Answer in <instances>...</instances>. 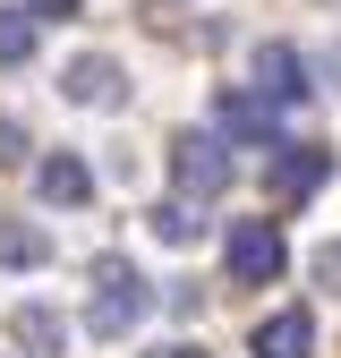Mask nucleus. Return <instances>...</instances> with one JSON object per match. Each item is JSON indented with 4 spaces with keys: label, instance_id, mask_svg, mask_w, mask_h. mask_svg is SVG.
Instances as JSON below:
<instances>
[{
    "label": "nucleus",
    "instance_id": "nucleus-1",
    "mask_svg": "<svg viewBox=\"0 0 341 358\" xmlns=\"http://www.w3.org/2000/svg\"><path fill=\"white\" fill-rule=\"evenodd\" d=\"M145 307H154V290H145V273L128 256H94V299H85V333L94 341H119V333H137L145 324Z\"/></svg>",
    "mask_w": 341,
    "mask_h": 358
},
{
    "label": "nucleus",
    "instance_id": "nucleus-2",
    "mask_svg": "<svg viewBox=\"0 0 341 358\" xmlns=\"http://www.w3.org/2000/svg\"><path fill=\"white\" fill-rule=\"evenodd\" d=\"M170 179H180V196H222L231 188V145L213 137V128H188V137H170Z\"/></svg>",
    "mask_w": 341,
    "mask_h": 358
},
{
    "label": "nucleus",
    "instance_id": "nucleus-3",
    "mask_svg": "<svg viewBox=\"0 0 341 358\" xmlns=\"http://www.w3.org/2000/svg\"><path fill=\"white\" fill-rule=\"evenodd\" d=\"M222 256H231V282H239V290L282 282V264H290V248H282V231H273V222H231Z\"/></svg>",
    "mask_w": 341,
    "mask_h": 358
},
{
    "label": "nucleus",
    "instance_id": "nucleus-4",
    "mask_svg": "<svg viewBox=\"0 0 341 358\" xmlns=\"http://www.w3.org/2000/svg\"><path fill=\"white\" fill-rule=\"evenodd\" d=\"M213 137H239V145H273L282 137V111L265 103V94H247V85H222V94H213Z\"/></svg>",
    "mask_w": 341,
    "mask_h": 358
},
{
    "label": "nucleus",
    "instance_id": "nucleus-5",
    "mask_svg": "<svg viewBox=\"0 0 341 358\" xmlns=\"http://www.w3.org/2000/svg\"><path fill=\"white\" fill-rule=\"evenodd\" d=\"M60 94H68V103H85V111H119V103H128V77H119V60L85 52V60H68V69H60Z\"/></svg>",
    "mask_w": 341,
    "mask_h": 358
},
{
    "label": "nucleus",
    "instance_id": "nucleus-6",
    "mask_svg": "<svg viewBox=\"0 0 341 358\" xmlns=\"http://www.w3.org/2000/svg\"><path fill=\"white\" fill-rule=\"evenodd\" d=\"M256 94H265L273 111H282V103H307V94H316V69L298 60L290 43H265V52H256Z\"/></svg>",
    "mask_w": 341,
    "mask_h": 358
},
{
    "label": "nucleus",
    "instance_id": "nucleus-7",
    "mask_svg": "<svg viewBox=\"0 0 341 358\" xmlns=\"http://www.w3.org/2000/svg\"><path fill=\"white\" fill-rule=\"evenodd\" d=\"M265 179H273V196H282V205H290V196H316L324 179H333V154H324V145H282Z\"/></svg>",
    "mask_w": 341,
    "mask_h": 358
},
{
    "label": "nucleus",
    "instance_id": "nucleus-8",
    "mask_svg": "<svg viewBox=\"0 0 341 358\" xmlns=\"http://www.w3.org/2000/svg\"><path fill=\"white\" fill-rule=\"evenodd\" d=\"M247 350H256V358H307V350H316V316H307V307H282V316L256 324Z\"/></svg>",
    "mask_w": 341,
    "mask_h": 358
},
{
    "label": "nucleus",
    "instance_id": "nucleus-9",
    "mask_svg": "<svg viewBox=\"0 0 341 358\" xmlns=\"http://www.w3.org/2000/svg\"><path fill=\"white\" fill-rule=\"evenodd\" d=\"M34 188H43V205H94V171H85L77 154H43Z\"/></svg>",
    "mask_w": 341,
    "mask_h": 358
},
{
    "label": "nucleus",
    "instance_id": "nucleus-10",
    "mask_svg": "<svg viewBox=\"0 0 341 358\" xmlns=\"http://www.w3.org/2000/svg\"><path fill=\"white\" fill-rule=\"evenodd\" d=\"M0 264L9 273H34V264H52V231L26 213H0Z\"/></svg>",
    "mask_w": 341,
    "mask_h": 358
},
{
    "label": "nucleus",
    "instance_id": "nucleus-11",
    "mask_svg": "<svg viewBox=\"0 0 341 358\" xmlns=\"http://www.w3.org/2000/svg\"><path fill=\"white\" fill-rule=\"evenodd\" d=\"M145 231H154V239H170V248H196V239H205V213H196L188 196H170V205H154V213H145Z\"/></svg>",
    "mask_w": 341,
    "mask_h": 358
},
{
    "label": "nucleus",
    "instance_id": "nucleus-12",
    "mask_svg": "<svg viewBox=\"0 0 341 358\" xmlns=\"http://www.w3.org/2000/svg\"><path fill=\"white\" fill-rule=\"evenodd\" d=\"M9 333H17V350H26V358H60V316H52V307H17Z\"/></svg>",
    "mask_w": 341,
    "mask_h": 358
},
{
    "label": "nucleus",
    "instance_id": "nucleus-13",
    "mask_svg": "<svg viewBox=\"0 0 341 358\" xmlns=\"http://www.w3.org/2000/svg\"><path fill=\"white\" fill-rule=\"evenodd\" d=\"M26 60H34V17L0 9V69H26Z\"/></svg>",
    "mask_w": 341,
    "mask_h": 358
},
{
    "label": "nucleus",
    "instance_id": "nucleus-14",
    "mask_svg": "<svg viewBox=\"0 0 341 358\" xmlns=\"http://www.w3.org/2000/svg\"><path fill=\"white\" fill-rule=\"evenodd\" d=\"M17 162H26V128L0 111V171H17Z\"/></svg>",
    "mask_w": 341,
    "mask_h": 358
},
{
    "label": "nucleus",
    "instance_id": "nucleus-15",
    "mask_svg": "<svg viewBox=\"0 0 341 358\" xmlns=\"http://www.w3.org/2000/svg\"><path fill=\"white\" fill-rule=\"evenodd\" d=\"M17 9H26V17H77L85 0H17Z\"/></svg>",
    "mask_w": 341,
    "mask_h": 358
},
{
    "label": "nucleus",
    "instance_id": "nucleus-16",
    "mask_svg": "<svg viewBox=\"0 0 341 358\" xmlns=\"http://www.w3.org/2000/svg\"><path fill=\"white\" fill-rule=\"evenodd\" d=\"M154 358H205V350H196V341H170V350H154Z\"/></svg>",
    "mask_w": 341,
    "mask_h": 358
}]
</instances>
